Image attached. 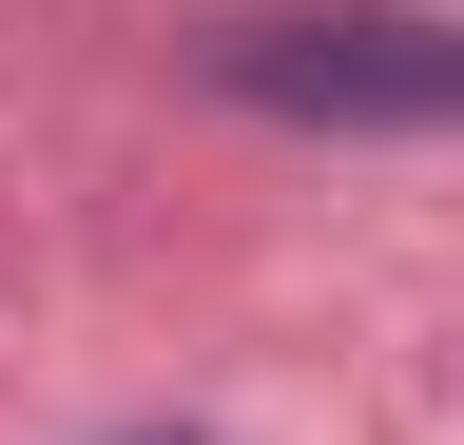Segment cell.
<instances>
[{
	"mask_svg": "<svg viewBox=\"0 0 464 445\" xmlns=\"http://www.w3.org/2000/svg\"><path fill=\"white\" fill-rule=\"evenodd\" d=\"M213 78L271 117H464V20H252Z\"/></svg>",
	"mask_w": 464,
	"mask_h": 445,
	"instance_id": "1",
	"label": "cell"
}]
</instances>
